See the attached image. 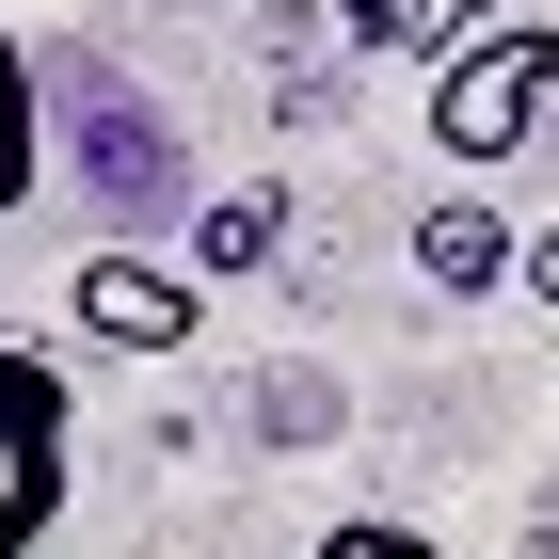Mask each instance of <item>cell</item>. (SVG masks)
Segmentation results:
<instances>
[{"label": "cell", "instance_id": "cell-4", "mask_svg": "<svg viewBox=\"0 0 559 559\" xmlns=\"http://www.w3.org/2000/svg\"><path fill=\"white\" fill-rule=\"evenodd\" d=\"M512 257H527V240H512V224H496V209H479V192H448V209H416V272H431V288H448V304H479V288H512Z\"/></svg>", "mask_w": 559, "mask_h": 559}, {"label": "cell", "instance_id": "cell-1", "mask_svg": "<svg viewBox=\"0 0 559 559\" xmlns=\"http://www.w3.org/2000/svg\"><path fill=\"white\" fill-rule=\"evenodd\" d=\"M544 129H559V16H496L479 48L431 64V160L496 176V160H527Z\"/></svg>", "mask_w": 559, "mask_h": 559}, {"label": "cell", "instance_id": "cell-3", "mask_svg": "<svg viewBox=\"0 0 559 559\" xmlns=\"http://www.w3.org/2000/svg\"><path fill=\"white\" fill-rule=\"evenodd\" d=\"M64 320H81V352H192L209 336V288L160 272V257H129V240H96L64 272Z\"/></svg>", "mask_w": 559, "mask_h": 559}, {"label": "cell", "instance_id": "cell-8", "mask_svg": "<svg viewBox=\"0 0 559 559\" xmlns=\"http://www.w3.org/2000/svg\"><path fill=\"white\" fill-rule=\"evenodd\" d=\"M320 559H448V544L400 527V512H352V527H320Z\"/></svg>", "mask_w": 559, "mask_h": 559}, {"label": "cell", "instance_id": "cell-9", "mask_svg": "<svg viewBox=\"0 0 559 559\" xmlns=\"http://www.w3.org/2000/svg\"><path fill=\"white\" fill-rule=\"evenodd\" d=\"M336 33H352V48H400V33H416V0H336Z\"/></svg>", "mask_w": 559, "mask_h": 559}, {"label": "cell", "instance_id": "cell-5", "mask_svg": "<svg viewBox=\"0 0 559 559\" xmlns=\"http://www.w3.org/2000/svg\"><path fill=\"white\" fill-rule=\"evenodd\" d=\"M48 192V48L0 33V224Z\"/></svg>", "mask_w": 559, "mask_h": 559}, {"label": "cell", "instance_id": "cell-7", "mask_svg": "<svg viewBox=\"0 0 559 559\" xmlns=\"http://www.w3.org/2000/svg\"><path fill=\"white\" fill-rule=\"evenodd\" d=\"M496 16H512V0H416V33H400V48H416V64H448V48H479Z\"/></svg>", "mask_w": 559, "mask_h": 559}, {"label": "cell", "instance_id": "cell-10", "mask_svg": "<svg viewBox=\"0 0 559 559\" xmlns=\"http://www.w3.org/2000/svg\"><path fill=\"white\" fill-rule=\"evenodd\" d=\"M512 288H527V304H559V224H527V257H512Z\"/></svg>", "mask_w": 559, "mask_h": 559}, {"label": "cell", "instance_id": "cell-2", "mask_svg": "<svg viewBox=\"0 0 559 559\" xmlns=\"http://www.w3.org/2000/svg\"><path fill=\"white\" fill-rule=\"evenodd\" d=\"M64 464H81V400H64V352L0 336V559H33L64 527Z\"/></svg>", "mask_w": 559, "mask_h": 559}, {"label": "cell", "instance_id": "cell-6", "mask_svg": "<svg viewBox=\"0 0 559 559\" xmlns=\"http://www.w3.org/2000/svg\"><path fill=\"white\" fill-rule=\"evenodd\" d=\"M272 240H288V192H272V176H240V192H209V209H192V288H209V272H257Z\"/></svg>", "mask_w": 559, "mask_h": 559}]
</instances>
